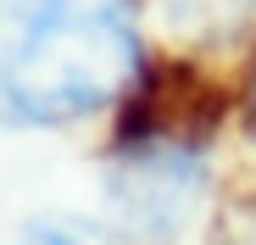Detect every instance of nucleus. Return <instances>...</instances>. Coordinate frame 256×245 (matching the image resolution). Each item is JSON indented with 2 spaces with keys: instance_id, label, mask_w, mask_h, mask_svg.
I'll return each instance as SVG.
<instances>
[{
  "instance_id": "f257e3e1",
  "label": "nucleus",
  "mask_w": 256,
  "mask_h": 245,
  "mask_svg": "<svg viewBox=\"0 0 256 245\" xmlns=\"http://www.w3.org/2000/svg\"><path fill=\"white\" fill-rule=\"evenodd\" d=\"M134 72V0H0V122L56 128L95 117Z\"/></svg>"
},
{
  "instance_id": "f03ea898",
  "label": "nucleus",
  "mask_w": 256,
  "mask_h": 245,
  "mask_svg": "<svg viewBox=\"0 0 256 245\" xmlns=\"http://www.w3.org/2000/svg\"><path fill=\"white\" fill-rule=\"evenodd\" d=\"M106 206L122 240L134 245H178L206 206V162L190 145H134L106 184Z\"/></svg>"
},
{
  "instance_id": "7ed1b4c3",
  "label": "nucleus",
  "mask_w": 256,
  "mask_h": 245,
  "mask_svg": "<svg viewBox=\"0 0 256 245\" xmlns=\"http://www.w3.org/2000/svg\"><path fill=\"white\" fill-rule=\"evenodd\" d=\"M256 17V0H156V22L173 39H228Z\"/></svg>"
},
{
  "instance_id": "20e7f679",
  "label": "nucleus",
  "mask_w": 256,
  "mask_h": 245,
  "mask_svg": "<svg viewBox=\"0 0 256 245\" xmlns=\"http://www.w3.org/2000/svg\"><path fill=\"white\" fill-rule=\"evenodd\" d=\"M17 245H95V234H84L72 223H28Z\"/></svg>"
}]
</instances>
